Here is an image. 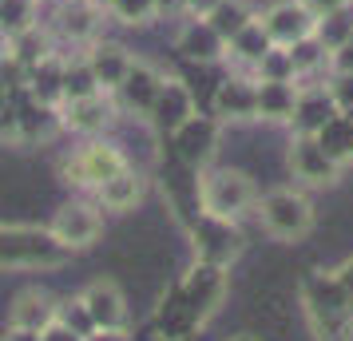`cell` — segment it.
Returning a JSON list of instances; mask_svg holds the SVG:
<instances>
[{
    "mask_svg": "<svg viewBox=\"0 0 353 341\" xmlns=\"http://www.w3.org/2000/svg\"><path fill=\"white\" fill-rule=\"evenodd\" d=\"M305 325L318 341L353 338V298L334 270H310L298 286Z\"/></svg>",
    "mask_w": 353,
    "mask_h": 341,
    "instance_id": "cell-1",
    "label": "cell"
},
{
    "mask_svg": "<svg viewBox=\"0 0 353 341\" xmlns=\"http://www.w3.org/2000/svg\"><path fill=\"white\" fill-rule=\"evenodd\" d=\"M72 258L52 227L32 223H0V270H56Z\"/></svg>",
    "mask_w": 353,
    "mask_h": 341,
    "instance_id": "cell-2",
    "label": "cell"
},
{
    "mask_svg": "<svg viewBox=\"0 0 353 341\" xmlns=\"http://www.w3.org/2000/svg\"><path fill=\"white\" fill-rule=\"evenodd\" d=\"M194 191H199V211L230 223L254 214L258 207V183L239 167H203L194 175Z\"/></svg>",
    "mask_w": 353,
    "mask_h": 341,
    "instance_id": "cell-3",
    "label": "cell"
},
{
    "mask_svg": "<svg viewBox=\"0 0 353 341\" xmlns=\"http://www.w3.org/2000/svg\"><path fill=\"white\" fill-rule=\"evenodd\" d=\"M254 218L262 223V230L274 242H302L314 230V223H318L310 195L298 191V187H274L266 195H258Z\"/></svg>",
    "mask_w": 353,
    "mask_h": 341,
    "instance_id": "cell-4",
    "label": "cell"
},
{
    "mask_svg": "<svg viewBox=\"0 0 353 341\" xmlns=\"http://www.w3.org/2000/svg\"><path fill=\"white\" fill-rule=\"evenodd\" d=\"M123 167H131L128 151H123L119 143H112V139L96 135V139H88L83 147H76V151L60 163V175H64L68 187L92 191V195H96L99 183H108L112 175H119Z\"/></svg>",
    "mask_w": 353,
    "mask_h": 341,
    "instance_id": "cell-5",
    "label": "cell"
},
{
    "mask_svg": "<svg viewBox=\"0 0 353 341\" xmlns=\"http://www.w3.org/2000/svg\"><path fill=\"white\" fill-rule=\"evenodd\" d=\"M187 238H191V254L194 262H207V266H223L230 270L246 250V234L239 223L230 218H214V214H194L187 223Z\"/></svg>",
    "mask_w": 353,
    "mask_h": 341,
    "instance_id": "cell-6",
    "label": "cell"
},
{
    "mask_svg": "<svg viewBox=\"0 0 353 341\" xmlns=\"http://www.w3.org/2000/svg\"><path fill=\"white\" fill-rule=\"evenodd\" d=\"M167 139H171V155H175L179 167H187V171H203V167H210L214 151H219L223 123H219L210 112H194L191 119H183Z\"/></svg>",
    "mask_w": 353,
    "mask_h": 341,
    "instance_id": "cell-7",
    "label": "cell"
},
{
    "mask_svg": "<svg viewBox=\"0 0 353 341\" xmlns=\"http://www.w3.org/2000/svg\"><path fill=\"white\" fill-rule=\"evenodd\" d=\"M286 171H290V179L310 187V191H321V187H337V183H341V167L321 151L314 135H302V131L290 135Z\"/></svg>",
    "mask_w": 353,
    "mask_h": 341,
    "instance_id": "cell-8",
    "label": "cell"
},
{
    "mask_svg": "<svg viewBox=\"0 0 353 341\" xmlns=\"http://www.w3.org/2000/svg\"><path fill=\"white\" fill-rule=\"evenodd\" d=\"M210 115L223 127H239V123H254L258 119V83L250 72H230L214 83L210 92Z\"/></svg>",
    "mask_w": 353,
    "mask_h": 341,
    "instance_id": "cell-9",
    "label": "cell"
},
{
    "mask_svg": "<svg viewBox=\"0 0 353 341\" xmlns=\"http://www.w3.org/2000/svg\"><path fill=\"white\" fill-rule=\"evenodd\" d=\"M52 32L56 44H72V48H88L92 40H99V28H103V4L96 0H60L56 12H52V24H44Z\"/></svg>",
    "mask_w": 353,
    "mask_h": 341,
    "instance_id": "cell-10",
    "label": "cell"
},
{
    "mask_svg": "<svg viewBox=\"0 0 353 341\" xmlns=\"http://www.w3.org/2000/svg\"><path fill=\"white\" fill-rule=\"evenodd\" d=\"M226 298V270L223 266H207V262H194L191 274L183 278V302H187V318H191V329L210 322L219 306H223Z\"/></svg>",
    "mask_w": 353,
    "mask_h": 341,
    "instance_id": "cell-11",
    "label": "cell"
},
{
    "mask_svg": "<svg viewBox=\"0 0 353 341\" xmlns=\"http://www.w3.org/2000/svg\"><path fill=\"white\" fill-rule=\"evenodd\" d=\"M56 112H60V131H76V135L96 139L103 131H112V123L119 119V103L112 92H96L83 99H60Z\"/></svg>",
    "mask_w": 353,
    "mask_h": 341,
    "instance_id": "cell-12",
    "label": "cell"
},
{
    "mask_svg": "<svg viewBox=\"0 0 353 341\" xmlns=\"http://www.w3.org/2000/svg\"><path fill=\"white\" fill-rule=\"evenodd\" d=\"M258 24H262V32L270 36V44L290 48V44H298L305 36H314L318 17L305 8L302 0H274V4H266L258 12Z\"/></svg>",
    "mask_w": 353,
    "mask_h": 341,
    "instance_id": "cell-13",
    "label": "cell"
},
{
    "mask_svg": "<svg viewBox=\"0 0 353 341\" xmlns=\"http://www.w3.org/2000/svg\"><path fill=\"white\" fill-rule=\"evenodd\" d=\"M52 234H56L72 254H76V250H88V246H96L99 234H103V214H99L96 203L72 198V203H64V207L56 211V218H52Z\"/></svg>",
    "mask_w": 353,
    "mask_h": 341,
    "instance_id": "cell-14",
    "label": "cell"
},
{
    "mask_svg": "<svg viewBox=\"0 0 353 341\" xmlns=\"http://www.w3.org/2000/svg\"><path fill=\"white\" fill-rule=\"evenodd\" d=\"M159 83H163V72L155 64L131 60V68L123 72V80H119V87H115L112 96H115V103H119V112L147 119V115H151V103L159 96Z\"/></svg>",
    "mask_w": 353,
    "mask_h": 341,
    "instance_id": "cell-15",
    "label": "cell"
},
{
    "mask_svg": "<svg viewBox=\"0 0 353 341\" xmlns=\"http://www.w3.org/2000/svg\"><path fill=\"white\" fill-rule=\"evenodd\" d=\"M199 112V99H194V87L187 80H179V76H163L159 83V96L151 103V127L159 131V135H171V131L183 123V119H191Z\"/></svg>",
    "mask_w": 353,
    "mask_h": 341,
    "instance_id": "cell-16",
    "label": "cell"
},
{
    "mask_svg": "<svg viewBox=\"0 0 353 341\" xmlns=\"http://www.w3.org/2000/svg\"><path fill=\"white\" fill-rule=\"evenodd\" d=\"M83 309H88V318L96 329H128V298L123 290L115 286L112 278H96V282H88L80 293Z\"/></svg>",
    "mask_w": 353,
    "mask_h": 341,
    "instance_id": "cell-17",
    "label": "cell"
},
{
    "mask_svg": "<svg viewBox=\"0 0 353 341\" xmlns=\"http://www.w3.org/2000/svg\"><path fill=\"white\" fill-rule=\"evenodd\" d=\"M175 52L191 64H219L226 60V40L210 28L207 17H187L175 32Z\"/></svg>",
    "mask_w": 353,
    "mask_h": 341,
    "instance_id": "cell-18",
    "label": "cell"
},
{
    "mask_svg": "<svg viewBox=\"0 0 353 341\" xmlns=\"http://www.w3.org/2000/svg\"><path fill=\"white\" fill-rule=\"evenodd\" d=\"M334 115H337V103H334V96H330V87H325V80L298 83V103H294L290 127L302 131V135H318Z\"/></svg>",
    "mask_w": 353,
    "mask_h": 341,
    "instance_id": "cell-19",
    "label": "cell"
},
{
    "mask_svg": "<svg viewBox=\"0 0 353 341\" xmlns=\"http://www.w3.org/2000/svg\"><path fill=\"white\" fill-rule=\"evenodd\" d=\"M83 60H88V68H92L99 92H115L135 56H131L119 40H103V36H99V40H92V44L83 48Z\"/></svg>",
    "mask_w": 353,
    "mask_h": 341,
    "instance_id": "cell-20",
    "label": "cell"
},
{
    "mask_svg": "<svg viewBox=\"0 0 353 341\" xmlns=\"http://www.w3.org/2000/svg\"><path fill=\"white\" fill-rule=\"evenodd\" d=\"M147 195V175L143 171H135V167H123L119 175H112L108 183H99L96 187V203L103 207V211H135L139 203H143Z\"/></svg>",
    "mask_w": 353,
    "mask_h": 341,
    "instance_id": "cell-21",
    "label": "cell"
},
{
    "mask_svg": "<svg viewBox=\"0 0 353 341\" xmlns=\"http://www.w3.org/2000/svg\"><path fill=\"white\" fill-rule=\"evenodd\" d=\"M56 302L60 298H52L44 286H28V290H20L12 298V306H8V325H20V329H48L56 322Z\"/></svg>",
    "mask_w": 353,
    "mask_h": 341,
    "instance_id": "cell-22",
    "label": "cell"
},
{
    "mask_svg": "<svg viewBox=\"0 0 353 341\" xmlns=\"http://www.w3.org/2000/svg\"><path fill=\"white\" fill-rule=\"evenodd\" d=\"M60 131V112L52 103L24 96V103H17V119H12V139L17 143H36V139H52Z\"/></svg>",
    "mask_w": 353,
    "mask_h": 341,
    "instance_id": "cell-23",
    "label": "cell"
},
{
    "mask_svg": "<svg viewBox=\"0 0 353 341\" xmlns=\"http://www.w3.org/2000/svg\"><path fill=\"white\" fill-rule=\"evenodd\" d=\"M254 83H258V119L290 127L294 103H298V83H286V80H254Z\"/></svg>",
    "mask_w": 353,
    "mask_h": 341,
    "instance_id": "cell-24",
    "label": "cell"
},
{
    "mask_svg": "<svg viewBox=\"0 0 353 341\" xmlns=\"http://www.w3.org/2000/svg\"><path fill=\"white\" fill-rule=\"evenodd\" d=\"M270 36L262 32V24H258V17L242 28V32H234L230 40H226V60H234V64L242 68V72H254V64L270 52Z\"/></svg>",
    "mask_w": 353,
    "mask_h": 341,
    "instance_id": "cell-25",
    "label": "cell"
},
{
    "mask_svg": "<svg viewBox=\"0 0 353 341\" xmlns=\"http://www.w3.org/2000/svg\"><path fill=\"white\" fill-rule=\"evenodd\" d=\"M314 139H318V147L337 163V167H341V171H345V167H353V119H350V115L337 112L334 119H330L318 135H314Z\"/></svg>",
    "mask_w": 353,
    "mask_h": 341,
    "instance_id": "cell-26",
    "label": "cell"
},
{
    "mask_svg": "<svg viewBox=\"0 0 353 341\" xmlns=\"http://www.w3.org/2000/svg\"><path fill=\"white\" fill-rule=\"evenodd\" d=\"M290 60H294V76H298V83H310L314 76H321V72H330V52L321 48L318 36H305V40H298V44H290Z\"/></svg>",
    "mask_w": 353,
    "mask_h": 341,
    "instance_id": "cell-27",
    "label": "cell"
},
{
    "mask_svg": "<svg viewBox=\"0 0 353 341\" xmlns=\"http://www.w3.org/2000/svg\"><path fill=\"white\" fill-rule=\"evenodd\" d=\"M254 17H258V12H254V4H250V0H219V8H214L207 20H210V28L223 36V40H230V36L242 32Z\"/></svg>",
    "mask_w": 353,
    "mask_h": 341,
    "instance_id": "cell-28",
    "label": "cell"
},
{
    "mask_svg": "<svg viewBox=\"0 0 353 341\" xmlns=\"http://www.w3.org/2000/svg\"><path fill=\"white\" fill-rule=\"evenodd\" d=\"M32 24H40V4L36 0H0V36L4 40L32 28Z\"/></svg>",
    "mask_w": 353,
    "mask_h": 341,
    "instance_id": "cell-29",
    "label": "cell"
},
{
    "mask_svg": "<svg viewBox=\"0 0 353 341\" xmlns=\"http://www.w3.org/2000/svg\"><path fill=\"white\" fill-rule=\"evenodd\" d=\"M99 83L96 76H92V68H88V60L80 56H64V99H83V96H96Z\"/></svg>",
    "mask_w": 353,
    "mask_h": 341,
    "instance_id": "cell-30",
    "label": "cell"
},
{
    "mask_svg": "<svg viewBox=\"0 0 353 341\" xmlns=\"http://www.w3.org/2000/svg\"><path fill=\"white\" fill-rule=\"evenodd\" d=\"M314 36L321 40V48L334 52L337 44H345L353 36V4H345V8H337V12H330V17L318 20V28H314Z\"/></svg>",
    "mask_w": 353,
    "mask_h": 341,
    "instance_id": "cell-31",
    "label": "cell"
},
{
    "mask_svg": "<svg viewBox=\"0 0 353 341\" xmlns=\"http://www.w3.org/2000/svg\"><path fill=\"white\" fill-rule=\"evenodd\" d=\"M103 12L112 20H119V24H128V28H147L151 20L159 17L155 12V0H108Z\"/></svg>",
    "mask_w": 353,
    "mask_h": 341,
    "instance_id": "cell-32",
    "label": "cell"
},
{
    "mask_svg": "<svg viewBox=\"0 0 353 341\" xmlns=\"http://www.w3.org/2000/svg\"><path fill=\"white\" fill-rule=\"evenodd\" d=\"M254 80H286V83H298V76H294V60H290L286 48H278L274 44L262 60L254 64V72H250Z\"/></svg>",
    "mask_w": 353,
    "mask_h": 341,
    "instance_id": "cell-33",
    "label": "cell"
},
{
    "mask_svg": "<svg viewBox=\"0 0 353 341\" xmlns=\"http://www.w3.org/2000/svg\"><path fill=\"white\" fill-rule=\"evenodd\" d=\"M56 322L68 325V329H72V333H80V338H88V333L96 329L80 298H64V302H56Z\"/></svg>",
    "mask_w": 353,
    "mask_h": 341,
    "instance_id": "cell-34",
    "label": "cell"
},
{
    "mask_svg": "<svg viewBox=\"0 0 353 341\" xmlns=\"http://www.w3.org/2000/svg\"><path fill=\"white\" fill-rule=\"evenodd\" d=\"M325 87H330V96H334L337 112H341V115L353 112V76H330Z\"/></svg>",
    "mask_w": 353,
    "mask_h": 341,
    "instance_id": "cell-35",
    "label": "cell"
},
{
    "mask_svg": "<svg viewBox=\"0 0 353 341\" xmlns=\"http://www.w3.org/2000/svg\"><path fill=\"white\" fill-rule=\"evenodd\" d=\"M330 76H353V36L330 52Z\"/></svg>",
    "mask_w": 353,
    "mask_h": 341,
    "instance_id": "cell-36",
    "label": "cell"
},
{
    "mask_svg": "<svg viewBox=\"0 0 353 341\" xmlns=\"http://www.w3.org/2000/svg\"><path fill=\"white\" fill-rule=\"evenodd\" d=\"M305 8L314 12V17H330V12H337V8H345V4H353V0H302Z\"/></svg>",
    "mask_w": 353,
    "mask_h": 341,
    "instance_id": "cell-37",
    "label": "cell"
},
{
    "mask_svg": "<svg viewBox=\"0 0 353 341\" xmlns=\"http://www.w3.org/2000/svg\"><path fill=\"white\" fill-rule=\"evenodd\" d=\"M40 341H83L80 333H72L68 325H60V322H52L48 329H40Z\"/></svg>",
    "mask_w": 353,
    "mask_h": 341,
    "instance_id": "cell-38",
    "label": "cell"
},
{
    "mask_svg": "<svg viewBox=\"0 0 353 341\" xmlns=\"http://www.w3.org/2000/svg\"><path fill=\"white\" fill-rule=\"evenodd\" d=\"M159 17H187V0H155Z\"/></svg>",
    "mask_w": 353,
    "mask_h": 341,
    "instance_id": "cell-39",
    "label": "cell"
},
{
    "mask_svg": "<svg viewBox=\"0 0 353 341\" xmlns=\"http://www.w3.org/2000/svg\"><path fill=\"white\" fill-rule=\"evenodd\" d=\"M83 341H135L128 329H92Z\"/></svg>",
    "mask_w": 353,
    "mask_h": 341,
    "instance_id": "cell-40",
    "label": "cell"
},
{
    "mask_svg": "<svg viewBox=\"0 0 353 341\" xmlns=\"http://www.w3.org/2000/svg\"><path fill=\"white\" fill-rule=\"evenodd\" d=\"M219 8V0H187V17H210Z\"/></svg>",
    "mask_w": 353,
    "mask_h": 341,
    "instance_id": "cell-41",
    "label": "cell"
},
{
    "mask_svg": "<svg viewBox=\"0 0 353 341\" xmlns=\"http://www.w3.org/2000/svg\"><path fill=\"white\" fill-rule=\"evenodd\" d=\"M0 341H40V333H36V329H20V325H8Z\"/></svg>",
    "mask_w": 353,
    "mask_h": 341,
    "instance_id": "cell-42",
    "label": "cell"
},
{
    "mask_svg": "<svg viewBox=\"0 0 353 341\" xmlns=\"http://www.w3.org/2000/svg\"><path fill=\"white\" fill-rule=\"evenodd\" d=\"M334 274L341 278V286H345V290H350V298H353V254L341 262V266H334Z\"/></svg>",
    "mask_w": 353,
    "mask_h": 341,
    "instance_id": "cell-43",
    "label": "cell"
},
{
    "mask_svg": "<svg viewBox=\"0 0 353 341\" xmlns=\"http://www.w3.org/2000/svg\"><path fill=\"white\" fill-rule=\"evenodd\" d=\"M230 341H258V338H250V333H234Z\"/></svg>",
    "mask_w": 353,
    "mask_h": 341,
    "instance_id": "cell-44",
    "label": "cell"
},
{
    "mask_svg": "<svg viewBox=\"0 0 353 341\" xmlns=\"http://www.w3.org/2000/svg\"><path fill=\"white\" fill-rule=\"evenodd\" d=\"M96 4H108V0H96Z\"/></svg>",
    "mask_w": 353,
    "mask_h": 341,
    "instance_id": "cell-45",
    "label": "cell"
},
{
    "mask_svg": "<svg viewBox=\"0 0 353 341\" xmlns=\"http://www.w3.org/2000/svg\"><path fill=\"white\" fill-rule=\"evenodd\" d=\"M36 4H44V0H36Z\"/></svg>",
    "mask_w": 353,
    "mask_h": 341,
    "instance_id": "cell-46",
    "label": "cell"
}]
</instances>
